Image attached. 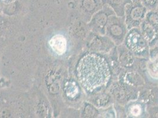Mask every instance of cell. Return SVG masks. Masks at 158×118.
Instances as JSON below:
<instances>
[{
    "mask_svg": "<svg viewBox=\"0 0 158 118\" xmlns=\"http://www.w3.org/2000/svg\"><path fill=\"white\" fill-rule=\"evenodd\" d=\"M77 72L80 82L87 91L107 85L110 73L105 60L96 54H88L80 60Z\"/></svg>",
    "mask_w": 158,
    "mask_h": 118,
    "instance_id": "1",
    "label": "cell"
},
{
    "mask_svg": "<svg viewBox=\"0 0 158 118\" xmlns=\"http://www.w3.org/2000/svg\"><path fill=\"white\" fill-rule=\"evenodd\" d=\"M127 44L133 52H143L146 48V42L143 37L137 32L131 33L127 39Z\"/></svg>",
    "mask_w": 158,
    "mask_h": 118,
    "instance_id": "2",
    "label": "cell"
},
{
    "mask_svg": "<svg viewBox=\"0 0 158 118\" xmlns=\"http://www.w3.org/2000/svg\"><path fill=\"white\" fill-rule=\"evenodd\" d=\"M49 45L52 50L58 55H63L67 50V41L66 38L61 34L53 36L49 41Z\"/></svg>",
    "mask_w": 158,
    "mask_h": 118,
    "instance_id": "3",
    "label": "cell"
},
{
    "mask_svg": "<svg viewBox=\"0 0 158 118\" xmlns=\"http://www.w3.org/2000/svg\"><path fill=\"white\" fill-rule=\"evenodd\" d=\"M67 95L70 98H74L79 93V89L74 82H67L65 86Z\"/></svg>",
    "mask_w": 158,
    "mask_h": 118,
    "instance_id": "4",
    "label": "cell"
},
{
    "mask_svg": "<svg viewBox=\"0 0 158 118\" xmlns=\"http://www.w3.org/2000/svg\"><path fill=\"white\" fill-rule=\"evenodd\" d=\"M149 71L153 78H158V57L149 63Z\"/></svg>",
    "mask_w": 158,
    "mask_h": 118,
    "instance_id": "5",
    "label": "cell"
},
{
    "mask_svg": "<svg viewBox=\"0 0 158 118\" xmlns=\"http://www.w3.org/2000/svg\"><path fill=\"white\" fill-rule=\"evenodd\" d=\"M131 113L135 116H138L141 113V108L138 105L133 106L131 107Z\"/></svg>",
    "mask_w": 158,
    "mask_h": 118,
    "instance_id": "6",
    "label": "cell"
},
{
    "mask_svg": "<svg viewBox=\"0 0 158 118\" xmlns=\"http://www.w3.org/2000/svg\"><path fill=\"white\" fill-rule=\"evenodd\" d=\"M107 2H109L111 4L114 5H120L121 4H123L126 1H127L128 0H106Z\"/></svg>",
    "mask_w": 158,
    "mask_h": 118,
    "instance_id": "7",
    "label": "cell"
},
{
    "mask_svg": "<svg viewBox=\"0 0 158 118\" xmlns=\"http://www.w3.org/2000/svg\"><path fill=\"white\" fill-rule=\"evenodd\" d=\"M143 1L146 5L149 6H153L155 5L158 1V0H143Z\"/></svg>",
    "mask_w": 158,
    "mask_h": 118,
    "instance_id": "8",
    "label": "cell"
},
{
    "mask_svg": "<svg viewBox=\"0 0 158 118\" xmlns=\"http://www.w3.org/2000/svg\"><path fill=\"white\" fill-rule=\"evenodd\" d=\"M2 1H4V2H11L12 1L14 0H2Z\"/></svg>",
    "mask_w": 158,
    "mask_h": 118,
    "instance_id": "9",
    "label": "cell"
}]
</instances>
